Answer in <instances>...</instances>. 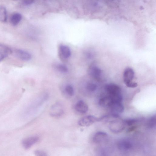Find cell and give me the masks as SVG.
I'll use <instances>...</instances> for the list:
<instances>
[{
    "label": "cell",
    "mask_w": 156,
    "mask_h": 156,
    "mask_svg": "<svg viewBox=\"0 0 156 156\" xmlns=\"http://www.w3.org/2000/svg\"><path fill=\"white\" fill-rule=\"evenodd\" d=\"M125 125L124 121L118 118L110 121L109 127L112 132L114 133H118L124 130Z\"/></svg>",
    "instance_id": "6da1fadb"
},
{
    "label": "cell",
    "mask_w": 156,
    "mask_h": 156,
    "mask_svg": "<svg viewBox=\"0 0 156 156\" xmlns=\"http://www.w3.org/2000/svg\"><path fill=\"white\" fill-rule=\"evenodd\" d=\"M105 88L108 95L111 97H118L122 95L120 88L116 84L110 83L107 84Z\"/></svg>",
    "instance_id": "7a4b0ae2"
},
{
    "label": "cell",
    "mask_w": 156,
    "mask_h": 156,
    "mask_svg": "<svg viewBox=\"0 0 156 156\" xmlns=\"http://www.w3.org/2000/svg\"><path fill=\"white\" fill-rule=\"evenodd\" d=\"M99 121V119L91 115L84 116L79 119L78 122L79 125L82 126H88Z\"/></svg>",
    "instance_id": "3957f363"
},
{
    "label": "cell",
    "mask_w": 156,
    "mask_h": 156,
    "mask_svg": "<svg viewBox=\"0 0 156 156\" xmlns=\"http://www.w3.org/2000/svg\"><path fill=\"white\" fill-rule=\"evenodd\" d=\"M12 53L17 58L24 61H28L31 58V55L29 53L20 49L13 50Z\"/></svg>",
    "instance_id": "277c9868"
},
{
    "label": "cell",
    "mask_w": 156,
    "mask_h": 156,
    "mask_svg": "<svg viewBox=\"0 0 156 156\" xmlns=\"http://www.w3.org/2000/svg\"><path fill=\"white\" fill-rule=\"evenodd\" d=\"M111 114L119 115V114L122 113L124 110V108L121 102L113 101L109 108Z\"/></svg>",
    "instance_id": "5b68a950"
},
{
    "label": "cell",
    "mask_w": 156,
    "mask_h": 156,
    "mask_svg": "<svg viewBox=\"0 0 156 156\" xmlns=\"http://www.w3.org/2000/svg\"><path fill=\"white\" fill-rule=\"evenodd\" d=\"M117 146L118 149L120 150L127 151L132 149L133 144L129 140L122 139L118 141Z\"/></svg>",
    "instance_id": "8992f818"
},
{
    "label": "cell",
    "mask_w": 156,
    "mask_h": 156,
    "mask_svg": "<svg viewBox=\"0 0 156 156\" xmlns=\"http://www.w3.org/2000/svg\"><path fill=\"white\" fill-rule=\"evenodd\" d=\"M134 72L133 69L130 68H126L124 70L123 75V80L126 84L132 81L134 78Z\"/></svg>",
    "instance_id": "52a82bcc"
},
{
    "label": "cell",
    "mask_w": 156,
    "mask_h": 156,
    "mask_svg": "<svg viewBox=\"0 0 156 156\" xmlns=\"http://www.w3.org/2000/svg\"><path fill=\"white\" fill-rule=\"evenodd\" d=\"M108 135L103 132H98L94 136L93 140L96 144H101L105 142L108 138Z\"/></svg>",
    "instance_id": "ba28073f"
},
{
    "label": "cell",
    "mask_w": 156,
    "mask_h": 156,
    "mask_svg": "<svg viewBox=\"0 0 156 156\" xmlns=\"http://www.w3.org/2000/svg\"><path fill=\"white\" fill-rule=\"evenodd\" d=\"M88 73L89 74L94 78L98 79L101 76L102 71L101 69L97 66L92 65L89 68Z\"/></svg>",
    "instance_id": "9c48e42d"
},
{
    "label": "cell",
    "mask_w": 156,
    "mask_h": 156,
    "mask_svg": "<svg viewBox=\"0 0 156 156\" xmlns=\"http://www.w3.org/2000/svg\"><path fill=\"white\" fill-rule=\"evenodd\" d=\"M76 110L81 113H86L88 110L87 105L83 100H80L76 104L75 106Z\"/></svg>",
    "instance_id": "30bf717a"
},
{
    "label": "cell",
    "mask_w": 156,
    "mask_h": 156,
    "mask_svg": "<svg viewBox=\"0 0 156 156\" xmlns=\"http://www.w3.org/2000/svg\"><path fill=\"white\" fill-rule=\"evenodd\" d=\"M59 50L60 55L64 59H68L70 57L71 55V50L69 47L61 44L59 47Z\"/></svg>",
    "instance_id": "8fae6325"
},
{
    "label": "cell",
    "mask_w": 156,
    "mask_h": 156,
    "mask_svg": "<svg viewBox=\"0 0 156 156\" xmlns=\"http://www.w3.org/2000/svg\"><path fill=\"white\" fill-rule=\"evenodd\" d=\"M113 101L112 97L108 95L100 98L99 100L98 104L102 107L109 108Z\"/></svg>",
    "instance_id": "7c38bea8"
},
{
    "label": "cell",
    "mask_w": 156,
    "mask_h": 156,
    "mask_svg": "<svg viewBox=\"0 0 156 156\" xmlns=\"http://www.w3.org/2000/svg\"><path fill=\"white\" fill-rule=\"evenodd\" d=\"M38 138L37 136H30L25 138L22 142V144L24 148L28 149L38 140Z\"/></svg>",
    "instance_id": "4fadbf2b"
},
{
    "label": "cell",
    "mask_w": 156,
    "mask_h": 156,
    "mask_svg": "<svg viewBox=\"0 0 156 156\" xmlns=\"http://www.w3.org/2000/svg\"><path fill=\"white\" fill-rule=\"evenodd\" d=\"M13 50L7 45L0 43V55L5 58L12 54Z\"/></svg>",
    "instance_id": "5bb4252c"
},
{
    "label": "cell",
    "mask_w": 156,
    "mask_h": 156,
    "mask_svg": "<svg viewBox=\"0 0 156 156\" xmlns=\"http://www.w3.org/2000/svg\"><path fill=\"white\" fill-rule=\"evenodd\" d=\"M22 18L21 14L19 12L13 13L10 16L9 21L11 24L15 26L17 25Z\"/></svg>",
    "instance_id": "9a60e30c"
},
{
    "label": "cell",
    "mask_w": 156,
    "mask_h": 156,
    "mask_svg": "<svg viewBox=\"0 0 156 156\" xmlns=\"http://www.w3.org/2000/svg\"><path fill=\"white\" fill-rule=\"evenodd\" d=\"M7 18V12L5 7L3 6H0V21L2 22H6Z\"/></svg>",
    "instance_id": "2e32d148"
},
{
    "label": "cell",
    "mask_w": 156,
    "mask_h": 156,
    "mask_svg": "<svg viewBox=\"0 0 156 156\" xmlns=\"http://www.w3.org/2000/svg\"><path fill=\"white\" fill-rule=\"evenodd\" d=\"M110 151L107 147H100L97 151L98 156H109Z\"/></svg>",
    "instance_id": "e0dca14e"
},
{
    "label": "cell",
    "mask_w": 156,
    "mask_h": 156,
    "mask_svg": "<svg viewBox=\"0 0 156 156\" xmlns=\"http://www.w3.org/2000/svg\"><path fill=\"white\" fill-rule=\"evenodd\" d=\"M156 123V116L154 115L148 119L146 123V126L148 128H153L155 126Z\"/></svg>",
    "instance_id": "ac0fdd59"
},
{
    "label": "cell",
    "mask_w": 156,
    "mask_h": 156,
    "mask_svg": "<svg viewBox=\"0 0 156 156\" xmlns=\"http://www.w3.org/2000/svg\"><path fill=\"white\" fill-rule=\"evenodd\" d=\"M56 69L62 73H66L68 71L67 67L63 64H58L56 66Z\"/></svg>",
    "instance_id": "d6986e66"
},
{
    "label": "cell",
    "mask_w": 156,
    "mask_h": 156,
    "mask_svg": "<svg viewBox=\"0 0 156 156\" xmlns=\"http://www.w3.org/2000/svg\"><path fill=\"white\" fill-rule=\"evenodd\" d=\"M97 88V85L95 83H88L86 86V88L90 92H93L96 90Z\"/></svg>",
    "instance_id": "ffe728a7"
},
{
    "label": "cell",
    "mask_w": 156,
    "mask_h": 156,
    "mask_svg": "<svg viewBox=\"0 0 156 156\" xmlns=\"http://www.w3.org/2000/svg\"><path fill=\"white\" fill-rule=\"evenodd\" d=\"M66 93L70 96H73L74 94V91L73 86L70 84L67 85L65 88Z\"/></svg>",
    "instance_id": "44dd1931"
},
{
    "label": "cell",
    "mask_w": 156,
    "mask_h": 156,
    "mask_svg": "<svg viewBox=\"0 0 156 156\" xmlns=\"http://www.w3.org/2000/svg\"><path fill=\"white\" fill-rule=\"evenodd\" d=\"M138 121L137 119L131 118L126 119L124 121L126 125L130 126L134 124Z\"/></svg>",
    "instance_id": "7402d4cb"
},
{
    "label": "cell",
    "mask_w": 156,
    "mask_h": 156,
    "mask_svg": "<svg viewBox=\"0 0 156 156\" xmlns=\"http://www.w3.org/2000/svg\"><path fill=\"white\" fill-rule=\"evenodd\" d=\"M34 153L36 156H47L45 152L41 150H36L34 151Z\"/></svg>",
    "instance_id": "603a6c76"
},
{
    "label": "cell",
    "mask_w": 156,
    "mask_h": 156,
    "mask_svg": "<svg viewBox=\"0 0 156 156\" xmlns=\"http://www.w3.org/2000/svg\"><path fill=\"white\" fill-rule=\"evenodd\" d=\"M125 84L128 87L132 88H135L138 86L137 83L133 81L128 83Z\"/></svg>",
    "instance_id": "cb8c5ba5"
},
{
    "label": "cell",
    "mask_w": 156,
    "mask_h": 156,
    "mask_svg": "<svg viewBox=\"0 0 156 156\" xmlns=\"http://www.w3.org/2000/svg\"><path fill=\"white\" fill-rule=\"evenodd\" d=\"M34 1L32 0H24L22 1V3L25 5H29L33 4Z\"/></svg>",
    "instance_id": "d4e9b609"
},
{
    "label": "cell",
    "mask_w": 156,
    "mask_h": 156,
    "mask_svg": "<svg viewBox=\"0 0 156 156\" xmlns=\"http://www.w3.org/2000/svg\"><path fill=\"white\" fill-rule=\"evenodd\" d=\"M86 56L88 58H91L93 56V55L92 53L90 52H87L85 53Z\"/></svg>",
    "instance_id": "484cf974"
},
{
    "label": "cell",
    "mask_w": 156,
    "mask_h": 156,
    "mask_svg": "<svg viewBox=\"0 0 156 156\" xmlns=\"http://www.w3.org/2000/svg\"><path fill=\"white\" fill-rule=\"evenodd\" d=\"M4 58H5L4 57H3L0 55V62Z\"/></svg>",
    "instance_id": "4316f807"
}]
</instances>
